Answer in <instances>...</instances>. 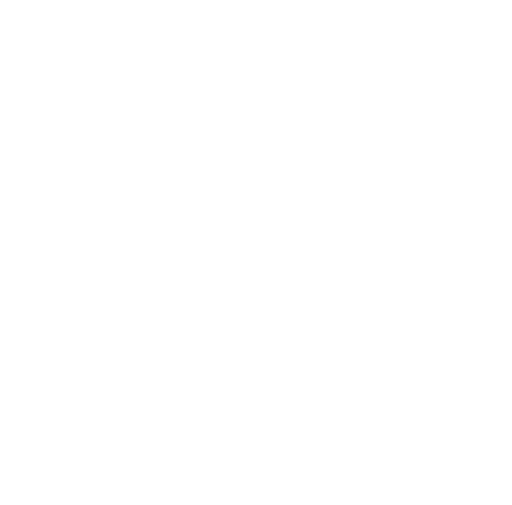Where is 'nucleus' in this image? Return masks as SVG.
Segmentation results:
<instances>
[]
</instances>
